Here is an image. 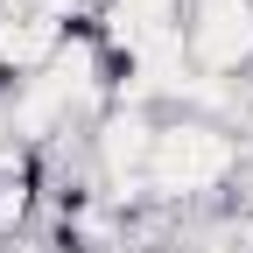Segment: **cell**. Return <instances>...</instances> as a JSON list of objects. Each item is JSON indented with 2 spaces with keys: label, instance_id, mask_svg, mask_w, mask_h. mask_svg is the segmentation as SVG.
<instances>
[{
  "label": "cell",
  "instance_id": "cell-1",
  "mask_svg": "<svg viewBox=\"0 0 253 253\" xmlns=\"http://www.w3.org/2000/svg\"><path fill=\"white\" fill-rule=\"evenodd\" d=\"M239 176V126L225 120H204V113H162L155 120V148H148V176H141V197L162 204V211H190L232 190Z\"/></svg>",
  "mask_w": 253,
  "mask_h": 253
},
{
  "label": "cell",
  "instance_id": "cell-2",
  "mask_svg": "<svg viewBox=\"0 0 253 253\" xmlns=\"http://www.w3.org/2000/svg\"><path fill=\"white\" fill-rule=\"evenodd\" d=\"M183 49L197 78H239L253 63V0H190Z\"/></svg>",
  "mask_w": 253,
  "mask_h": 253
},
{
  "label": "cell",
  "instance_id": "cell-3",
  "mask_svg": "<svg viewBox=\"0 0 253 253\" xmlns=\"http://www.w3.org/2000/svg\"><path fill=\"white\" fill-rule=\"evenodd\" d=\"M113 253H162V246H113Z\"/></svg>",
  "mask_w": 253,
  "mask_h": 253
}]
</instances>
